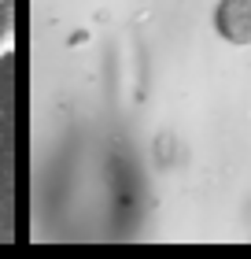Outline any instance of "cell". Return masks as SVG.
<instances>
[{
    "label": "cell",
    "mask_w": 251,
    "mask_h": 259,
    "mask_svg": "<svg viewBox=\"0 0 251 259\" xmlns=\"http://www.w3.org/2000/svg\"><path fill=\"white\" fill-rule=\"evenodd\" d=\"M214 26L225 41L251 45V0H222L214 11Z\"/></svg>",
    "instance_id": "obj_1"
}]
</instances>
